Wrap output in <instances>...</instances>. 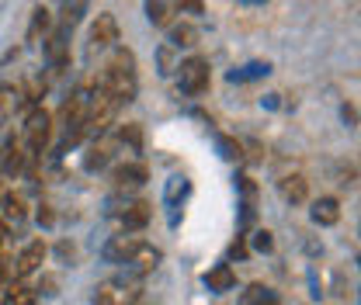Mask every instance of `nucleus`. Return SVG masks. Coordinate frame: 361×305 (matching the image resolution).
I'll use <instances>...</instances> for the list:
<instances>
[{
  "label": "nucleus",
  "mask_w": 361,
  "mask_h": 305,
  "mask_svg": "<svg viewBox=\"0 0 361 305\" xmlns=\"http://www.w3.org/2000/svg\"><path fill=\"white\" fill-rule=\"evenodd\" d=\"M341 115H344V122L355 129V122H358V111H355V104H344V111H341Z\"/></svg>",
  "instance_id": "34"
},
{
  "label": "nucleus",
  "mask_w": 361,
  "mask_h": 305,
  "mask_svg": "<svg viewBox=\"0 0 361 305\" xmlns=\"http://www.w3.org/2000/svg\"><path fill=\"white\" fill-rule=\"evenodd\" d=\"M178 87L184 90L188 97L205 94V90H209V59L191 56V59L178 63Z\"/></svg>",
  "instance_id": "3"
},
{
  "label": "nucleus",
  "mask_w": 361,
  "mask_h": 305,
  "mask_svg": "<svg viewBox=\"0 0 361 305\" xmlns=\"http://www.w3.org/2000/svg\"><path fill=\"white\" fill-rule=\"evenodd\" d=\"M4 216L14 218V222L25 218V201H21V194H4Z\"/></svg>",
  "instance_id": "27"
},
{
  "label": "nucleus",
  "mask_w": 361,
  "mask_h": 305,
  "mask_svg": "<svg viewBox=\"0 0 361 305\" xmlns=\"http://www.w3.org/2000/svg\"><path fill=\"white\" fill-rule=\"evenodd\" d=\"M164 261V254L157 250V247H149V243H139L135 247V254L126 261V270H129V278H142V274H149V270H157Z\"/></svg>",
  "instance_id": "7"
},
{
  "label": "nucleus",
  "mask_w": 361,
  "mask_h": 305,
  "mask_svg": "<svg viewBox=\"0 0 361 305\" xmlns=\"http://www.w3.org/2000/svg\"><path fill=\"white\" fill-rule=\"evenodd\" d=\"M146 18H149V25L167 28L171 25V4L167 0H146Z\"/></svg>",
  "instance_id": "22"
},
{
  "label": "nucleus",
  "mask_w": 361,
  "mask_h": 305,
  "mask_svg": "<svg viewBox=\"0 0 361 305\" xmlns=\"http://www.w3.org/2000/svg\"><path fill=\"white\" fill-rule=\"evenodd\" d=\"M56 285H59V281H56L52 274H45L42 281L35 285V295H56Z\"/></svg>",
  "instance_id": "31"
},
{
  "label": "nucleus",
  "mask_w": 361,
  "mask_h": 305,
  "mask_svg": "<svg viewBox=\"0 0 361 305\" xmlns=\"http://www.w3.org/2000/svg\"><path fill=\"white\" fill-rule=\"evenodd\" d=\"M28 156H32V153H28L25 142H11V146H7V156H4V170H7V174H21L25 163H28Z\"/></svg>",
  "instance_id": "19"
},
{
  "label": "nucleus",
  "mask_w": 361,
  "mask_h": 305,
  "mask_svg": "<svg viewBox=\"0 0 361 305\" xmlns=\"http://www.w3.org/2000/svg\"><path fill=\"white\" fill-rule=\"evenodd\" d=\"M240 4H268V0H240Z\"/></svg>",
  "instance_id": "36"
},
{
  "label": "nucleus",
  "mask_w": 361,
  "mask_h": 305,
  "mask_svg": "<svg viewBox=\"0 0 361 305\" xmlns=\"http://www.w3.org/2000/svg\"><path fill=\"white\" fill-rule=\"evenodd\" d=\"M7 274H11V250L0 247V278H7Z\"/></svg>",
  "instance_id": "33"
},
{
  "label": "nucleus",
  "mask_w": 361,
  "mask_h": 305,
  "mask_svg": "<svg viewBox=\"0 0 361 305\" xmlns=\"http://www.w3.org/2000/svg\"><path fill=\"white\" fill-rule=\"evenodd\" d=\"M229 257H247V243H243V239H236V243L229 247Z\"/></svg>",
  "instance_id": "35"
},
{
  "label": "nucleus",
  "mask_w": 361,
  "mask_h": 305,
  "mask_svg": "<svg viewBox=\"0 0 361 305\" xmlns=\"http://www.w3.org/2000/svg\"><path fill=\"white\" fill-rule=\"evenodd\" d=\"M146 167L142 163H118L115 170H111V184H115V191H135V187H142L146 184Z\"/></svg>",
  "instance_id": "10"
},
{
  "label": "nucleus",
  "mask_w": 361,
  "mask_h": 305,
  "mask_svg": "<svg viewBox=\"0 0 361 305\" xmlns=\"http://www.w3.org/2000/svg\"><path fill=\"white\" fill-rule=\"evenodd\" d=\"M205 288L209 292H216V295H226V292H233L236 288V274H233V267L229 263H216L212 270H205Z\"/></svg>",
  "instance_id": "15"
},
{
  "label": "nucleus",
  "mask_w": 361,
  "mask_h": 305,
  "mask_svg": "<svg viewBox=\"0 0 361 305\" xmlns=\"http://www.w3.org/2000/svg\"><path fill=\"white\" fill-rule=\"evenodd\" d=\"M4 299H7V305H35L39 295H35V288H32V285H25V281L18 278L11 288H4Z\"/></svg>",
  "instance_id": "20"
},
{
  "label": "nucleus",
  "mask_w": 361,
  "mask_h": 305,
  "mask_svg": "<svg viewBox=\"0 0 361 305\" xmlns=\"http://www.w3.org/2000/svg\"><path fill=\"white\" fill-rule=\"evenodd\" d=\"M49 132H52V118L45 108H32V115L25 118V132H21V142L28 146V153H42L45 142H49Z\"/></svg>",
  "instance_id": "4"
},
{
  "label": "nucleus",
  "mask_w": 361,
  "mask_h": 305,
  "mask_svg": "<svg viewBox=\"0 0 361 305\" xmlns=\"http://www.w3.org/2000/svg\"><path fill=\"white\" fill-rule=\"evenodd\" d=\"M0 305H7V299H4V288H0Z\"/></svg>",
  "instance_id": "37"
},
{
  "label": "nucleus",
  "mask_w": 361,
  "mask_h": 305,
  "mask_svg": "<svg viewBox=\"0 0 361 305\" xmlns=\"http://www.w3.org/2000/svg\"><path fill=\"white\" fill-rule=\"evenodd\" d=\"M118 42V21L115 14H97L90 25V49H111Z\"/></svg>",
  "instance_id": "8"
},
{
  "label": "nucleus",
  "mask_w": 361,
  "mask_h": 305,
  "mask_svg": "<svg viewBox=\"0 0 361 305\" xmlns=\"http://www.w3.org/2000/svg\"><path fill=\"white\" fill-rule=\"evenodd\" d=\"M278 194H281L288 205H302V201L310 198V184H306L302 174H285L278 180Z\"/></svg>",
  "instance_id": "14"
},
{
  "label": "nucleus",
  "mask_w": 361,
  "mask_h": 305,
  "mask_svg": "<svg viewBox=\"0 0 361 305\" xmlns=\"http://www.w3.org/2000/svg\"><path fill=\"white\" fill-rule=\"evenodd\" d=\"M171 52H174V45H171V42L160 49V73H164V77H167L171 70H178V66H174V59H171Z\"/></svg>",
  "instance_id": "30"
},
{
  "label": "nucleus",
  "mask_w": 361,
  "mask_h": 305,
  "mask_svg": "<svg viewBox=\"0 0 361 305\" xmlns=\"http://www.w3.org/2000/svg\"><path fill=\"white\" fill-rule=\"evenodd\" d=\"M139 243H142V239H139V236H133V232L111 236V239L104 243V261H108V263H126L135 254V247H139Z\"/></svg>",
  "instance_id": "11"
},
{
  "label": "nucleus",
  "mask_w": 361,
  "mask_h": 305,
  "mask_svg": "<svg viewBox=\"0 0 361 305\" xmlns=\"http://www.w3.org/2000/svg\"><path fill=\"white\" fill-rule=\"evenodd\" d=\"M87 4L90 0H63V28H73V25L84 18Z\"/></svg>",
  "instance_id": "25"
},
{
  "label": "nucleus",
  "mask_w": 361,
  "mask_h": 305,
  "mask_svg": "<svg viewBox=\"0 0 361 305\" xmlns=\"http://www.w3.org/2000/svg\"><path fill=\"white\" fill-rule=\"evenodd\" d=\"M139 295H142L139 278H129V274H126V278H111V281L97 285L94 295H90V305H135Z\"/></svg>",
  "instance_id": "2"
},
{
  "label": "nucleus",
  "mask_w": 361,
  "mask_h": 305,
  "mask_svg": "<svg viewBox=\"0 0 361 305\" xmlns=\"http://www.w3.org/2000/svg\"><path fill=\"white\" fill-rule=\"evenodd\" d=\"M21 87H14V84H0V125L21 108Z\"/></svg>",
  "instance_id": "18"
},
{
  "label": "nucleus",
  "mask_w": 361,
  "mask_h": 305,
  "mask_svg": "<svg viewBox=\"0 0 361 305\" xmlns=\"http://www.w3.org/2000/svg\"><path fill=\"white\" fill-rule=\"evenodd\" d=\"M254 250H261V254H271V250H274L271 229H257V232H254Z\"/></svg>",
  "instance_id": "28"
},
{
  "label": "nucleus",
  "mask_w": 361,
  "mask_h": 305,
  "mask_svg": "<svg viewBox=\"0 0 361 305\" xmlns=\"http://www.w3.org/2000/svg\"><path fill=\"white\" fill-rule=\"evenodd\" d=\"M118 142H129L133 149H139V142H142V135H139V125H126V129L118 132Z\"/></svg>",
  "instance_id": "29"
},
{
  "label": "nucleus",
  "mask_w": 361,
  "mask_h": 305,
  "mask_svg": "<svg viewBox=\"0 0 361 305\" xmlns=\"http://www.w3.org/2000/svg\"><path fill=\"white\" fill-rule=\"evenodd\" d=\"M66 35H70V28L59 25V28L49 35V42H45V56H49L52 70H63V66L70 63V42H66Z\"/></svg>",
  "instance_id": "12"
},
{
  "label": "nucleus",
  "mask_w": 361,
  "mask_h": 305,
  "mask_svg": "<svg viewBox=\"0 0 361 305\" xmlns=\"http://www.w3.org/2000/svg\"><path fill=\"white\" fill-rule=\"evenodd\" d=\"M178 4V11L184 14H202V0H174Z\"/></svg>",
  "instance_id": "32"
},
{
  "label": "nucleus",
  "mask_w": 361,
  "mask_h": 305,
  "mask_svg": "<svg viewBox=\"0 0 361 305\" xmlns=\"http://www.w3.org/2000/svg\"><path fill=\"white\" fill-rule=\"evenodd\" d=\"M171 45H174V49H191V45H198V28H195V25H184V21L174 25V28H171Z\"/></svg>",
  "instance_id": "21"
},
{
  "label": "nucleus",
  "mask_w": 361,
  "mask_h": 305,
  "mask_svg": "<svg viewBox=\"0 0 361 305\" xmlns=\"http://www.w3.org/2000/svg\"><path fill=\"white\" fill-rule=\"evenodd\" d=\"M188 194H191V180H188V177L174 174L167 180V187H164V205H167V212H171V225H178V208L188 201Z\"/></svg>",
  "instance_id": "9"
},
{
  "label": "nucleus",
  "mask_w": 361,
  "mask_h": 305,
  "mask_svg": "<svg viewBox=\"0 0 361 305\" xmlns=\"http://www.w3.org/2000/svg\"><path fill=\"white\" fill-rule=\"evenodd\" d=\"M243 305H278V295L271 288H264V285H250L243 292Z\"/></svg>",
  "instance_id": "23"
},
{
  "label": "nucleus",
  "mask_w": 361,
  "mask_h": 305,
  "mask_svg": "<svg viewBox=\"0 0 361 305\" xmlns=\"http://www.w3.org/2000/svg\"><path fill=\"white\" fill-rule=\"evenodd\" d=\"M268 73H271V63H261V59H257V63H247V66H240V70H229L226 80H229V84H250V80H264Z\"/></svg>",
  "instance_id": "16"
},
{
  "label": "nucleus",
  "mask_w": 361,
  "mask_h": 305,
  "mask_svg": "<svg viewBox=\"0 0 361 305\" xmlns=\"http://www.w3.org/2000/svg\"><path fill=\"white\" fill-rule=\"evenodd\" d=\"M310 216H313L316 225H337L341 222V205H337V198H319V201H313Z\"/></svg>",
  "instance_id": "17"
},
{
  "label": "nucleus",
  "mask_w": 361,
  "mask_h": 305,
  "mask_svg": "<svg viewBox=\"0 0 361 305\" xmlns=\"http://www.w3.org/2000/svg\"><path fill=\"white\" fill-rule=\"evenodd\" d=\"M115 149H118V139H111V135H94V142L87 146V153H84V170L108 167L111 156H115Z\"/></svg>",
  "instance_id": "6"
},
{
  "label": "nucleus",
  "mask_w": 361,
  "mask_h": 305,
  "mask_svg": "<svg viewBox=\"0 0 361 305\" xmlns=\"http://www.w3.org/2000/svg\"><path fill=\"white\" fill-rule=\"evenodd\" d=\"M216 146H219V156L229 160V163L243 160V142H236L233 135H216Z\"/></svg>",
  "instance_id": "24"
},
{
  "label": "nucleus",
  "mask_w": 361,
  "mask_h": 305,
  "mask_svg": "<svg viewBox=\"0 0 361 305\" xmlns=\"http://www.w3.org/2000/svg\"><path fill=\"white\" fill-rule=\"evenodd\" d=\"M49 25H52V14L45 7H35V18H32V28H28V42H39V35L49 32Z\"/></svg>",
  "instance_id": "26"
},
{
  "label": "nucleus",
  "mask_w": 361,
  "mask_h": 305,
  "mask_svg": "<svg viewBox=\"0 0 361 305\" xmlns=\"http://www.w3.org/2000/svg\"><path fill=\"white\" fill-rule=\"evenodd\" d=\"M45 257H49V247H45L42 239H32V243L18 254V261L11 263V274H14V278H28V274H35V270L42 267Z\"/></svg>",
  "instance_id": "5"
},
{
  "label": "nucleus",
  "mask_w": 361,
  "mask_h": 305,
  "mask_svg": "<svg viewBox=\"0 0 361 305\" xmlns=\"http://www.w3.org/2000/svg\"><path fill=\"white\" fill-rule=\"evenodd\" d=\"M149 205L146 201H126V208H118V225L122 232H139L146 222H149Z\"/></svg>",
  "instance_id": "13"
},
{
  "label": "nucleus",
  "mask_w": 361,
  "mask_h": 305,
  "mask_svg": "<svg viewBox=\"0 0 361 305\" xmlns=\"http://www.w3.org/2000/svg\"><path fill=\"white\" fill-rule=\"evenodd\" d=\"M104 70H108V73H104L101 84L108 87V94H111L118 104L135 101V94H139V77H135V56L133 52H129V49H115Z\"/></svg>",
  "instance_id": "1"
}]
</instances>
